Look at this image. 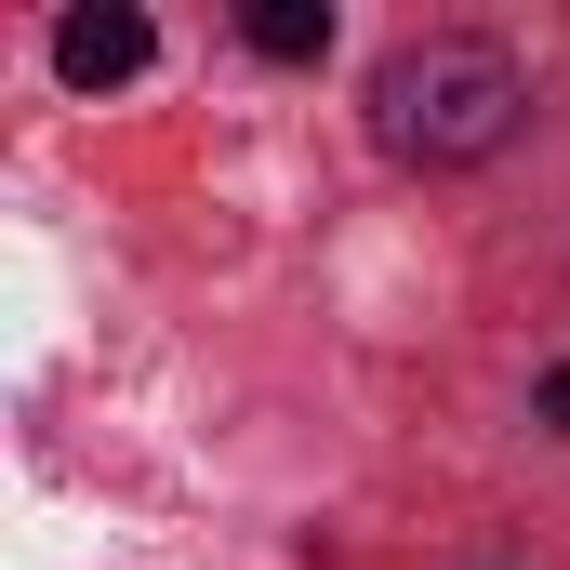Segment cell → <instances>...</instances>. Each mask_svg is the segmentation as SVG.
Instances as JSON below:
<instances>
[{
	"label": "cell",
	"mask_w": 570,
	"mask_h": 570,
	"mask_svg": "<svg viewBox=\"0 0 570 570\" xmlns=\"http://www.w3.org/2000/svg\"><path fill=\"white\" fill-rule=\"evenodd\" d=\"M544 425H558V438H570V372H544Z\"/></svg>",
	"instance_id": "4"
},
{
	"label": "cell",
	"mask_w": 570,
	"mask_h": 570,
	"mask_svg": "<svg viewBox=\"0 0 570 570\" xmlns=\"http://www.w3.org/2000/svg\"><path fill=\"white\" fill-rule=\"evenodd\" d=\"M518 120H531V80H518L491 40H399L385 80H372V134L399 146V159H425V173L491 159Z\"/></svg>",
	"instance_id": "1"
},
{
	"label": "cell",
	"mask_w": 570,
	"mask_h": 570,
	"mask_svg": "<svg viewBox=\"0 0 570 570\" xmlns=\"http://www.w3.org/2000/svg\"><path fill=\"white\" fill-rule=\"evenodd\" d=\"M146 53H159V27H146L134 0H80V13L53 27V80H80V94H120Z\"/></svg>",
	"instance_id": "2"
},
{
	"label": "cell",
	"mask_w": 570,
	"mask_h": 570,
	"mask_svg": "<svg viewBox=\"0 0 570 570\" xmlns=\"http://www.w3.org/2000/svg\"><path fill=\"white\" fill-rule=\"evenodd\" d=\"M253 53L266 67H318L332 53V0H253Z\"/></svg>",
	"instance_id": "3"
}]
</instances>
